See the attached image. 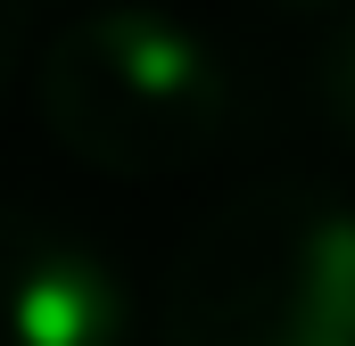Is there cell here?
Wrapping results in <instances>:
<instances>
[{"label": "cell", "instance_id": "2", "mask_svg": "<svg viewBox=\"0 0 355 346\" xmlns=\"http://www.w3.org/2000/svg\"><path fill=\"white\" fill-rule=\"evenodd\" d=\"M33 99L50 140L91 173L166 181L223 149L232 66L166 8H91L42 42Z\"/></svg>", "mask_w": 355, "mask_h": 346}, {"label": "cell", "instance_id": "4", "mask_svg": "<svg viewBox=\"0 0 355 346\" xmlns=\"http://www.w3.org/2000/svg\"><path fill=\"white\" fill-rule=\"evenodd\" d=\"M314 99H322V116H331V132L355 149V17L322 42V58H314Z\"/></svg>", "mask_w": 355, "mask_h": 346}, {"label": "cell", "instance_id": "6", "mask_svg": "<svg viewBox=\"0 0 355 346\" xmlns=\"http://www.w3.org/2000/svg\"><path fill=\"white\" fill-rule=\"evenodd\" d=\"M272 8H289V17H331V8H347V0H272Z\"/></svg>", "mask_w": 355, "mask_h": 346}, {"label": "cell", "instance_id": "5", "mask_svg": "<svg viewBox=\"0 0 355 346\" xmlns=\"http://www.w3.org/2000/svg\"><path fill=\"white\" fill-rule=\"evenodd\" d=\"M25 25H33V0H0V83H8L17 58H25Z\"/></svg>", "mask_w": 355, "mask_h": 346}, {"label": "cell", "instance_id": "3", "mask_svg": "<svg viewBox=\"0 0 355 346\" xmlns=\"http://www.w3.org/2000/svg\"><path fill=\"white\" fill-rule=\"evenodd\" d=\"M0 346H132V297L83 231L0 198Z\"/></svg>", "mask_w": 355, "mask_h": 346}, {"label": "cell", "instance_id": "1", "mask_svg": "<svg viewBox=\"0 0 355 346\" xmlns=\"http://www.w3.org/2000/svg\"><path fill=\"white\" fill-rule=\"evenodd\" d=\"M166 346H355V206L322 181L232 190L166 272Z\"/></svg>", "mask_w": 355, "mask_h": 346}]
</instances>
